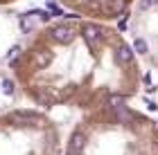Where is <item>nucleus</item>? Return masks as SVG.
<instances>
[{"instance_id":"f257e3e1","label":"nucleus","mask_w":158,"mask_h":155,"mask_svg":"<svg viewBox=\"0 0 158 155\" xmlns=\"http://www.w3.org/2000/svg\"><path fill=\"white\" fill-rule=\"evenodd\" d=\"M81 151L73 155H158V126L147 115L122 103H102L86 122Z\"/></svg>"},{"instance_id":"f03ea898","label":"nucleus","mask_w":158,"mask_h":155,"mask_svg":"<svg viewBox=\"0 0 158 155\" xmlns=\"http://www.w3.org/2000/svg\"><path fill=\"white\" fill-rule=\"evenodd\" d=\"M18 23H20V32H32V23H30V16H20V20H18Z\"/></svg>"},{"instance_id":"7ed1b4c3","label":"nucleus","mask_w":158,"mask_h":155,"mask_svg":"<svg viewBox=\"0 0 158 155\" xmlns=\"http://www.w3.org/2000/svg\"><path fill=\"white\" fill-rule=\"evenodd\" d=\"M2 90H5V95H14V81L11 79H5L2 81Z\"/></svg>"},{"instance_id":"20e7f679","label":"nucleus","mask_w":158,"mask_h":155,"mask_svg":"<svg viewBox=\"0 0 158 155\" xmlns=\"http://www.w3.org/2000/svg\"><path fill=\"white\" fill-rule=\"evenodd\" d=\"M48 7H50V9H52V14H54V16H61V7L59 5H56V2H48Z\"/></svg>"}]
</instances>
